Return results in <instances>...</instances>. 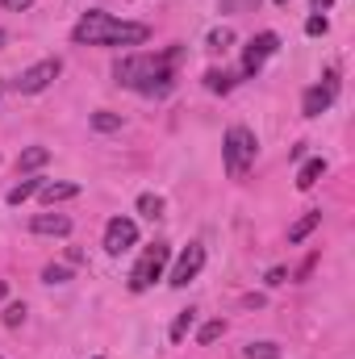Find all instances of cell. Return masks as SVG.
I'll return each mask as SVG.
<instances>
[{
  "label": "cell",
  "instance_id": "cell-16",
  "mask_svg": "<svg viewBox=\"0 0 355 359\" xmlns=\"http://www.w3.org/2000/svg\"><path fill=\"white\" fill-rule=\"evenodd\" d=\"M38 188H42V180H21L17 188H8V205H21V201H29Z\"/></svg>",
  "mask_w": 355,
  "mask_h": 359
},
{
  "label": "cell",
  "instance_id": "cell-2",
  "mask_svg": "<svg viewBox=\"0 0 355 359\" xmlns=\"http://www.w3.org/2000/svg\"><path fill=\"white\" fill-rule=\"evenodd\" d=\"M180 50H168V55H130V59H117L113 67V80L121 88H134L142 96H163L172 88V63H176Z\"/></svg>",
  "mask_w": 355,
  "mask_h": 359
},
{
  "label": "cell",
  "instance_id": "cell-20",
  "mask_svg": "<svg viewBox=\"0 0 355 359\" xmlns=\"http://www.w3.org/2000/svg\"><path fill=\"white\" fill-rule=\"evenodd\" d=\"M205 88L209 92H230L234 88V76H230V72H209V76H205Z\"/></svg>",
  "mask_w": 355,
  "mask_h": 359
},
{
  "label": "cell",
  "instance_id": "cell-10",
  "mask_svg": "<svg viewBox=\"0 0 355 359\" xmlns=\"http://www.w3.org/2000/svg\"><path fill=\"white\" fill-rule=\"evenodd\" d=\"M29 230H34V234L67 238V234H72V217H67V213H34V217H29Z\"/></svg>",
  "mask_w": 355,
  "mask_h": 359
},
{
  "label": "cell",
  "instance_id": "cell-21",
  "mask_svg": "<svg viewBox=\"0 0 355 359\" xmlns=\"http://www.w3.org/2000/svg\"><path fill=\"white\" fill-rule=\"evenodd\" d=\"M247 359H280L276 343H247Z\"/></svg>",
  "mask_w": 355,
  "mask_h": 359
},
{
  "label": "cell",
  "instance_id": "cell-29",
  "mask_svg": "<svg viewBox=\"0 0 355 359\" xmlns=\"http://www.w3.org/2000/svg\"><path fill=\"white\" fill-rule=\"evenodd\" d=\"M4 292H8V288H4V280H0V301H4Z\"/></svg>",
  "mask_w": 355,
  "mask_h": 359
},
{
  "label": "cell",
  "instance_id": "cell-27",
  "mask_svg": "<svg viewBox=\"0 0 355 359\" xmlns=\"http://www.w3.org/2000/svg\"><path fill=\"white\" fill-rule=\"evenodd\" d=\"M284 280H288V271H284V268H272V271H267V284H272V288H276V284H284Z\"/></svg>",
  "mask_w": 355,
  "mask_h": 359
},
{
  "label": "cell",
  "instance_id": "cell-19",
  "mask_svg": "<svg viewBox=\"0 0 355 359\" xmlns=\"http://www.w3.org/2000/svg\"><path fill=\"white\" fill-rule=\"evenodd\" d=\"M192 322H196V309H180V318L172 322V343H180V339L192 330Z\"/></svg>",
  "mask_w": 355,
  "mask_h": 359
},
{
  "label": "cell",
  "instance_id": "cell-30",
  "mask_svg": "<svg viewBox=\"0 0 355 359\" xmlns=\"http://www.w3.org/2000/svg\"><path fill=\"white\" fill-rule=\"evenodd\" d=\"M4 42H8V34H4V29H0V46H4Z\"/></svg>",
  "mask_w": 355,
  "mask_h": 359
},
{
  "label": "cell",
  "instance_id": "cell-23",
  "mask_svg": "<svg viewBox=\"0 0 355 359\" xmlns=\"http://www.w3.org/2000/svg\"><path fill=\"white\" fill-rule=\"evenodd\" d=\"M230 42H234V34H230V29H226V25H222V29H213V34H209V46H213V50H226V46H230Z\"/></svg>",
  "mask_w": 355,
  "mask_h": 359
},
{
  "label": "cell",
  "instance_id": "cell-12",
  "mask_svg": "<svg viewBox=\"0 0 355 359\" xmlns=\"http://www.w3.org/2000/svg\"><path fill=\"white\" fill-rule=\"evenodd\" d=\"M51 163V151L46 147H25L21 155H17V172H38V168H46Z\"/></svg>",
  "mask_w": 355,
  "mask_h": 359
},
{
  "label": "cell",
  "instance_id": "cell-8",
  "mask_svg": "<svg viewBox=\"0 0 355 359\" xmlns=\"http://www.w3.org/2000/svg\"><path fill=\"white\" fill-rule=\"evenodd\" d=\"M134 243H138V226H134L130 217H113V222L105 226V251H109V255H126Z\"/></svg>",
  "mask_w": 355,
  "mask_h": 359
},
{
  "label": "cell",
  "instance_id": "cell-3",
  "mask_svg": "<svg viewBox=\"0 0 355 359\" xmlns=\"http://www.w3.org/2000/svg\"><path fill=\"white\" fill-rule=\"evenodd\" d=\"M255 151H260V142H255V134H251L247 126H230V130H226L222 159H226V172H230V176H243V172L255 163Z\"/></svg>",
  "mask_w": 355,
  "mask_h": 359
},
{
  "label": "cell",
  "instance_id": "cell-26",
  "mask_svg": "<svg viewBox=\"0 0 355 359\" xmlns=\"http://www.w3.org/2000/svg\"><path fill=\"white\" fill-rule=\"evenodd\" d=\"M0 4H4V8H8V13H25V8H29V4H34V0H0Z\"/></svg>",
  "mask_w": 355,
  "mask_h": 359
},
{
  "label": "cell",
  "instance_id": "cell-18",
  "mask_svg": "<svg viewBox=\"0 0 355 359\" xmlns=\"http://www.w3.org/2000/svg\"><path fill=\"white\" fill-rule=\"evenodd\" d=\"M138 213H142V217H151V222H155V217H159V213H163V201H159V196H155V192H142V196H138Z\"/></svg>",
  "mask_w": 355,
  "mask_h": 359
},
{
  "label": "cell",
  "instance_id": "cell-11",
  "mask_svg": "<svg viewBox=\"0 0 355 359\" xmlns=\"http://www.w3.org/2000/svg\"><path fill=\"white\" fill-rule=\"evenodd\" d=\"M38 196H42V205H59V201H72V196H80V184H72V180L42 184V188H38Z\"/></svg>",
  "mask_w": 355,
  "mask_h": 359
},
{
  "label": "cell",
  "instance_id": "cell-24",
  "mask_svg": "<svg viewBox=\"0 0 355 359\" xmlns=\"http://www.w3.org/2000/svg\"><path fill=\"white\" fill-rule=\"evenodd\" d=\"M326 29H330V21H326V17H309V21H305V34H309V38H322Z\"/></svg>",
  "mask_w": 355,
  "mask_h": 359
},
{
  "label": "cell",
  "instance_id": "cell-4",
  "mask_svg": "<svg viewBox=\"0 0 355 359\" xmlns=\"http://www.w3.org/2000/svg\"><path fill=\"white\" fill-rule=\"evenodd\" d=\"M168 255H172V251H168V243L147 247V251H142V259H138V268L130 271V288H134V292H147V288L163 276V268H168Z\"/></svg>",
  "mask_w": 355,
  "mask_h": 359
},
{
  "label": "cell",
  "instance_id": "cell-22",
  "mask_svg": "<svg viewBox=\"0 0 355 359\" xmlns=\"http://www.w3.org/2000/svg\"><path fill=\"white\" fill-rule=\"evenodd\" d=\"M0 318H4V326H21V322H25V305H21V301H13V305H4V313H0Z\"/></svg>",
  "mask_w": 355,
  "mask_h": 359
},
{
  "label": "cell",
  "instance_id": "cell-1",
  "mask_svg": "<svg viewBox=\"0 0 355 359\" xmlns=\"http://www.w3.org/2000/svg\"><path fill=\"white\" fill-rule=\"evenodd\" d=\"M151 38V25L142 21H117L100 8H88L76 29H72V42L76 46H142Z\"/></svg>",
  "mask_w": 355,
  "mask_h": 359
},
{
  "label": "cell",
  "instance_id": "cell-17",
  "mask_svg": "<svg viewBox=\"0 0 355 359\" xmlns=\"http://www.w3.org/2000/svg\"><path fill=\"white\" fill-rule=\"evenodd\" d=\"M222 334H226V322H222V318H213V322H205V326L196 330V343H205V347H209V343H217Z\"/></svg>",
  "mask_w": 355,
  "mask_h": 359
},
{
  "label": "cell",
  "instance_id": "cell-6",
  "mask_svg": "<svg viewBox=\"0 0 355 359\" xmlns=\"http://www.w3.org/2000/svg\"><path fill=\"white\" fill-rule=\"evenodd\" d=\"M59 72H63V63H59V59H42V63H34V67H25V72H21L17 92H25V96H34V92H46L55 80H59Z\"/></svg>",
  "mask_w": 355,
  "mask_h": 359
},
{
  "label": "cell",
  "instance_id": "cell-33",
  "mask_svg": "<svg viewBox=\"0 0 355 359\" xmlns=\"http://www.w3.org/2000/svg\"><path fill=\"white\" fill-rule=\"evenodd\" d=\"M96 359H100V355H96Z\"/></svg>",
  "mask_w": 355,
  "mask_h": 359
},
{
  "label": "cell",
  "instance_id": "cell-15",
  "mask_svg": "<svg viewBox=\"0 0 355 359\" xmlns=\"http://www.w3.org/2000/svg\"><path fill=\"white\" fill-rule=\"evenodd\" d=\"M92 130H100V134H117V130H121V117L109 113V109H100V113H92Z\"/></svg>",
  "mask_w": 355,
  "mask_h": 359
},
{
  "label": "cell",
  "instance_id": "cell-9",
  "mask_svg": "<svg viewBox=\"0 0 355 359\" xmlns=\"http://www.w3.org/2000/svg\"><path fill=\"white\" fill-rule=\"evenodd\" d=\"M335 92H339V84H335V80L305 88V96H301V113H305V117H322V113L335 104Z\"/></svg>",
  "mask_w": 355,
  "mask_h": 359
},
{
  "label": "cell",
  "instance_id": "cell-32",
  "mask_svg": "<svg viewBox=\"0 0 355 359\" xmlns=\"http://www.w3.org/2000/svg\"><path fill=\"white\" fill-rule=\"evenodd\" d=\"M0 92H4V84H0Z\"/></svg>",
  "mask_w": 355,
  "mask_h": 359
},
{
  "label": "cell",
  "instance_id": "cell-25",
  "mask_svg": "<svg viewBox=\"0 0 355 359\" xmlns=\"http://www.w3.org/2000/svg\"><path fill=\"white\" fill-rule=\"evenodd\" d=\"M42 280H46V284H67L72 276H67V268H55V264H51V268H42Z\"/></svg>",
  "mask_w": 355,
  "mask_h": 359
},
{
  "label": "cell",
  "instance_id": "cell-28",
  "mask_svg": "<svg viewBox=\"0 0 355 359\" xmlns=\"http://www.w3.org/2000/svg\"><path fill=\"white\" fill-rule=\"evenodd\" d=\"M330 4H335V0H314V8H318V13H322V8H330Z\"/></svg>",
  "mask_w": 355,
  "mask_h": 359
},
{
  "label": "cell",
  "instance_id": "cell-31",
  "mask_svg": "<svg viewBox=\"0 0 355 359\" xmlns=\"http://www.w3.org/2000/svg\"><path fill=\"white\" fill-rule=\"evenodd\" d=\"M276 4H288V0H276Z\"/></svg>",
  "mask_w": 355,
  "mask_h": 359
},
{
  "label": "cell",
  "instance_id": "cell-5",
  "mask_svg": "<svg viewBox=\"0 0 355 359\" xmlns=\"http://www.w3.org/2000/svg\"><path fill=\"white\" fill-rule=\"evenodd\" d=\"M280 50V38L272 34V29H264V34H255L247 46H243V76H260V67H264L267 59Z\"/></svg>",
  "mask_w": 355,
  "mask_h": 359
},
{
  "label": "cell",
  "instance_id": "cell-13",
  "mask_svg": "<svg viewBox=\"0 0 355 359\" xmlns=\"http://www.w3.org/2000/svg\"><path fill=\"white\" fill-rule=\"evenodd\" d=\"M318 226H322V209H309L305 217H297V222L288 226V243H301V238H305V234H314Z\"/></svg>",
  "mask_w": 355,
  "mask_h": 359
},
{
  "label": "cell",
  "instance_id": "cell-7",
  "mask_svg": "<svg viewBox=\"0 0 355 359\" xmlns=\"http://www.w3.org/2000/svg\"><path fill=\"white\" fill-rule=\"evenodd\" d=\"M201 268H205V247H201V243H188V247L180 251V259H176V268H172V276H168V284L184 288V284H192V280L201 276Z\"/></svg>",
  "mask_w": 355,
  "mask_h": 359
},
{
  "label": "cell",
  "instance_id": "cell-14",
  "mask_svg": "<svg viewBox=\"0 0 355 359\" xmlns=\"http://www.w3.org/2000/svg\"><path fill=\"white\" fill-rule=\"evenodd\" d=\"M322 176H326V159H309V163H301V172H297V188L309 192Z\"/></svg>",
  "mask_w": 355,
  "mask_h": 359
}]
</instances>
